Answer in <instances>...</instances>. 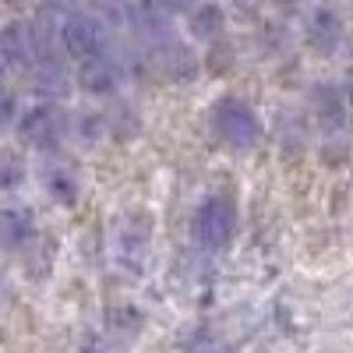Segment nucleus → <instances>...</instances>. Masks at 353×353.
Returning <instances> with one entry per match:
<instances>
[{"label": "nucleus", "mask_w": 353, "mask_h": 353, "mask_svg": "<svg viewBox=\"0 0 353 353\" xmlns=\"http://www.w3.org/2000/svg\"><path fill=\"white\" fill-rule=\"evenodd\" d=\"M110 32L113 28L96 11H64V18H61V50L78 64L96 61V57L113 53Z\"/></svg>", "instance_id": "nucleus-1"}, {"label": "nucleus", "mask_w": 353, "mask_h": 353, "mask_svg": "<svg viewBox=\"0 0 353 353\" xmlns=\"http://www.w3.org/2000/svg\"><path fill=\"white\" fill-rule=\"evenodd\" d=\"M71 113L61 106V103H36L21 110V121H18V131L28 145L36 149H57L68 134H71Z\"/></svg>", "instance_id": "nucleus-2"}, {"label": "nucleus", "mask_w": 353, "mask_h": 353, "mask_svg": "<svg viewBox=\"0 0 353 353\" xmlns=\"http://www.w3.org/2000/svg\"><path fill=\"white\" fill-rule=\"evenodd\" d=\"M212 131H216L219 141L233 145V149H251L261 138V121L244 99L226 96L212 106Z\"/></svg>", "instance_id": "nucleus-3"}, {"label": "nucleus", "mask_w": 353, "mask_h": 353, "mask_svg": "<svg viewBox=\"0 0 353 353\" xmlns=\"http://www.w3.org/2000/svg\"><path fill=\"white\" fill-rule=\"evenodd\" d=\"M194 230H198V241L209 244V248L230 244L233 230H237V205H233L226 194L205 198L201 209H198V216H194Z\"/></svg>", "instance_id": "nucleus-4"}, {"label": "nucleus", "mask_w": 353, "mask_h": 353, "mask_svg": "<svg viewBox=\"0 0 353 353\" xmlns=\"http://www.w3.org/2000/svg\"><path fill=\"white\" fill-rule=\"evenodd\" d=\"M128 78V57H96V61L78 64V85L88 96H113L121 81Z\"/></svg>", "instance_id": "nucleus-5"}, {"label": "nucleus", "mask_w": 353, "mask_h": 353, "mask_svg": "<svg viewBox=\"0 0 353 353\" xmlns=\"http://www.w3.org/2000/svg\"><path fill=\"white\" fill-rule=\"evenodd\" d=\"M28 78H32V92L39 96V103H61L71 92V74H68L61 57L36 64L32 71H28Z\"/></svg>", "instance_id": "nucleus-6"}, {"label": "nucleus", "mask_w": 353, "mask_h": 353, "mask_svg": "<svg viewBox=\"0 0 353 353\" xmlns=\"http://www.w3.org/2000/svg\"><path fill=\"white\" fill-rule=\"evenodd\" d=\"M36 233V219L21 205H11V209H0V244L4 248H21L32 241Z\"/></svg>", "instance_id": "nucleus-7"}, {"label": "nucleus", "mask_w": 353, "mask_h": 353, "mask_svg": "<svg viewBox=\"0 0 353 353\" xmlns=\"http://www.w3.org/2000/svg\"><path fill=\"white\" fill-rule=\"evenodd\" d=\"M43 184H46V191H50V198H53V201L71 205V201L78 198V176H74V170H71V166L50 163V166L43 170Z\"/></svg>", "instance_id": "nucleus-8"}, {"label": "nucleus", "mask_w": 353, "mask_h": 353, "mask_svg": "<svg viewBox=\"0 0 353 353\" xmlns=\"http://www.w3.org/2000/svg\"><path fill=\"white\" fill-rule=\"evenodd\" d=\"M21 121V110H18V99L8 92V88H4V92H0V131H8L11 124H18Z\"/></svg>", "instance_id": "nucleus-9"}, {"label": "nucleus", "mask_w": 353, "mask_h": 353, "mask_svg": "<svg viewBox=\"0 0 353 353\" xmlns=\"http://www.w3.org/2000/svg\"><path fill=\"white\" fill-rule=\"evenodd\" d=\"M4 81H8V64L0 61V92H4Z\"/></svg>", "instance_id": "nucleus-10"}]
</instances>
